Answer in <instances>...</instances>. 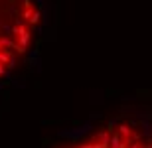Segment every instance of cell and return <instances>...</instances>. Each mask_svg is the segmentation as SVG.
I'll use <instances>...</instances> for the list:
<instances>
[{
  "instance_id": "1",
  "label": "cell",
  "mask_w": 152,
  "mask_h": 148,
  "mask_svg": "<svg viewBox=\"0 0 152 148\" xmlns=\"http://www.w3.org/2000/svg\"><path fill=\"white\" fill-rule=\"evenodd\" d=\"M39 24L34 0H0V79L26 55Z\"/></svg>"
},
{
  "instance_id": "2",
  "label": "cell",
  "mask_w": 152,
  "mask_h": 148,
  "mask_svg": "<svg viewBox=\"0 0 152 148\" xmlns=\"http://www.w3.org/2000/svg\"><path fill=\"white\" fill-rule=\"evenodd\" d=\"M63 148H152V132L132 122H109Z\"/></svg>"
}]
</instances>
